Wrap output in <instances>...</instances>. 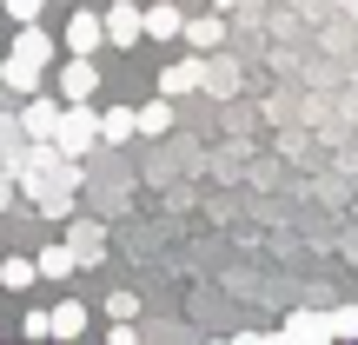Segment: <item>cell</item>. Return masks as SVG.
<instances>
[{
	"mask_svg": "<svg viewBox=\"0 0 358 345\" xmlns=\"http://www.w3.org/2000/svg\"><path fill=\"white\" fill-rule=\"evenodd\" d=\"M93 140H100V113H93L87 100H66L60 106V127H53V153L80 160V153H93Z\"/></svg>",
	"mask_w": 358,
	"mask_h": 345,
	"instance_id": "obj_1",
	"label": "cell"
},
{
	"mask_svg": "<svg viewBox=\"0 0 358 345\" xmlns=\"http://www.w3.org/2000/svg\"><path fill=\"white\" fill-rule=\"evenodd\" d=\"M100 20H106V40H113V47H140L146 40V13L133 7V0H113Z\"/></svg>",
	"mask_w": 358,
	"mask_h": 345,
	"instance_id": "obj_2",
	"label": "cell"
},
{
	"mask_svg": "<svg viewBox=\"0 0 358 345\" xmlns=\"http://www.w3.org/2000/svg\"><path fill=\"white\" fill-rule=\"evenodd\" d=\"M93 93H100V66H93V53H73L60 66V100H93Z\"/></svg>",
	"mask_w": 358,
	"mask_h": 345,
	"instance_id": "obj_3",
	"label": "cell"
},
{
	"mask_svg": "<svg viewBox=\"0 0 358 345\" xmlns=\"http://www.w3.org/2000/svg\"><path fill=\"white\" fill-rule=\"evenodd\" d=\"M206 87V60H173L166 73H159V93L166 100H186V93H199Z\"/></svg>",
	"mask_w": 358,
	"mask_h": 345,
	"instance_id": "obj_4",
	"label": "cell"
},
{
	"mask_svg": "<svg viewBox=\"0 0 358 345\" xmlns=\"http://www.w3.org/2000/svg\"><path fill=\"white\" fill-rule=\"evenodd\" d=\"M279 339H292V345H319V339H332V312H292V319L279 325Z\"/></svg>",
	"mask_w": 358,
	"mask_h": 345,
	"instance_id": "obj_5",
	"label": "cell"
},
{
	"mask_svg": "<svg viewBox=\"0 0 358 345\" xmlns=\"http://www.w3.org/2000/svg\"><path fill=\"white\" fill-rule=\"evenodd\" d=\"M53 47H60V40H53L40 20H27L20 34H13V53H20V60H40V66H47V60H53Z\"/></svg>",
	"mask_w": 358,
	"mask_h": 345,
	"instance_id": "obj_6",
	"label": "cell"
},
{
	"mask_svg": "<svg viewBox=\"0 0 358 345\" xmlns=\"http://www.w3.org/2000/svg\"><path fill=\"white\" fill-rule=\"evenodd\" d=\"M106 40V20L100 13H73V20H66V53H93Z\"/></svg>",
	"mask_w": 358,
	"mask_h": 345,
	"instance_id": "obj_7",
	"label": "cell"
},
{
	"mask_svg": "<svg viewBox=\"0 0 358 345\" xmlns=\"http://www.w3.org/2000/svg\"><path fill=\"white\" fill-rule=\"evenodd\" d=\"M53 127H60V106L53 100H27L20 106V133L27 140H53Z\"/></svg>",
	"mask_w": 358,
	"mask_h": 345,
	"instance_id": "obj_8",
	"label": "cell"
},
{
	"mask_svg": "<svg viewBox=\"0 0 358 345\" xmlns=\"http://www.w3.org/2000/svg\"><path fill=\"white\" fill-rule=\"evenodd\" d=\"M179 34H186L179 7H173V0H153V7H146V40H179Z\"/></svg>",
	"mask_w": 358,
	"mask_h": 345,
	"instance_id": "obj_9",
	"label": "cell"
},
{
	"mask_svg": "<svg viewBox=\"0 0 358 345\" xmlns=\"http://www.w3.org/2000/svg\"><path fill=\"white\" fill-rule=\"evenodd\" d=\"M34 259H40V279H66V272H80V253H73L66 239H60V246H40Z\"/></svg>",
	"mask_w": 358,
	"mask_h": 345,
	"instance_id": "obj_10",
	"label": "cell"
},
{
	"mask_svg": "<svg viewBox=\"0 0 358 345\" xmlns=\"http://www.w3.org/2000/svg\"><path fill=\"white\" fill-rule=\"evenodd\" d=\"M0 80H7L13 93H40V60H20V53H7V66H0Z\"/></svg>",
	"mask_w": 358,
	"mask_h": 345,
	"instance_id": "obj_11",
	"label": "cell"
},
{
	"mask_svg": "<svg viewBox=\"0 0 358 345\" xmlns=\"http://www.w3.org/2000/svg\"><path fill=\"white\" fill-rule=\"evenodd\" d=\"M87 332V306H80V299H60V306H53V339H80Z\"/></svg>",
	"mask_w": 358,
	"mask_h": 345,
	"instance_id": "obj_12",
	"label": "cell"
},
{
	"mask_svg": "<svg viewBox=\"0 0 358 345\" xmlns=\"http://www.w3.org/2000/svg\"><path fill=\"white\" fill-rule=\"evenodd\" d=\"M127 133H140V113H133V106H106L100 113V140H127Z\"/></svg>",
	"mask_w": 358,
	"mask_h": 345,
	"instance_id": "obj_13",
	"label": "cell"
},
{
	"mask_svg": "<svg viewBox=\"0 0 358 345\" xmlns=\"http://www.w3.org/2000/svg\"><path fill=\"white\" fill-rule=\"evenodd\" d=\"M0 279H7V293H27L40 279V259H0Z\"/></svg>",
	"mask_w": 358,
	"mask_h": 345,
	"instance_id": "obj_14",
	"label": "cell"
},
{
	"mask_svg": "<svg viewBox=\"0 0 358 345\" xmlns=\"http://www.w3.org/2000/svg\"><path fill=\"white\" fill-rule=\"evenodd\" d=\"M206 93H239V66L232 60H206Z\"/></svg>",
	"mask_w": 358,
	"mask_h": 345,
	"instance_id": "obj_15",
	"label": "cell"
},
{
	"mask_svg": "<svg viewBox=\"0 0 358 345\" xmlns=\"http://www.w3.org/2000/svg\"><path fill=\"white\" fill-rule=\"evenodd\" d=\"M166 127H173V100L159 93L153 106H140V133H166Z\"/></svg>",
	"mask_w": 358,
	"mask_h": 345,
	"instance_id": "obj_16",
	"label": "cell"
},
{
	"mask_svg": "<svg viewBox=\"0 0 358 345\" xmlns=\"http://www.w3.org/2000/svg\"><path fill=\"white\" fill-rule=\"evenodd\" d=\"M186 40H192V47H219V40H226V27H219V13H206V20H192V27H186Z\"/></svg>",
	"mask_w": 358,
	"mask_h": 345,
	"instance_id": "obj_17",
	"label": "cell"
},
{
	"mask_svg": "<svg viewBox=\"0 0 358 345\" xmlns=\"http://www.w3.org/2000/svg\"><path fill=\"white\" fill-rule=\"evenodd\" d=\"M73 253H80V266H93V253H100V226H80L73 232Z\"/></svg>",
	"mask_w": 358,
	"mask_h": 345,
	"instance_id": "obj_18",
	"label": "cell"
},
{
	"mask_svg": "<svg viewBox=\"0 0 358 345\" xmlns=\"http://www.w3.org/2000/svg\"><path fill=\"white\" fill-rule=\"evenodd\" d=\"M332 339H358V306H338L332 312Z\"/></svg>",
	"mask_w": 358,
	"mask_h": 345,
	"instance_id": "obj_19",
	"label": "cell"
},
{
	"mask_svg": "<svg viewBox=\"0 0 358 345\" xmlns=\"http://www.w3.org/2000/svg\"><path fill=\"white\" fill-rule=\"evenodd\" d=\"M0 7H7V20H40V7H47V0H0Z\"/></svg>",
	"mask_w": 358,
	"mask_h": 345,
	"instance_id": "obj_20",
	"label": "cell"
},
{
	"mask_svg": "<svg viewBox=\"0 0 358 345\" xmlns=\"http://www.w3.org/2000/svg\"><path fill=\"white\" fill-rule=\"evenodd\" d=\"M106 312H113V319H133V312H140V299H133V293H113V299H106Z\"/></svg>",
	"mask_w": 358,
	"mask_h": 345,
	"instance_id": "obj_21",
	"label": "cell"
}]
</instances>
